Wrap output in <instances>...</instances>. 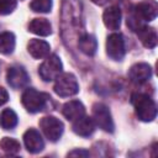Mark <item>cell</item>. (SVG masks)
Masks as SVG:
<instances>
[{
  "label": "cell",
  "instance_id": "obj_27",
  "mask_svg": "<svg viewBox=\"0 0 158 158\" xmlns=\"http://www.w3.org/2000/svg\"><path fill=\"white\" fill-rule=\"evenodd\" d=\"M95 5H99V6H102V5H106L107 2L112 1V0H91Z\"/></svg>",
  "mask_w": 158,
  "mask_h": 158
},
{
  "label": "cell",
  "instance_id": "obj_18",
  "mask_svg": "<svg viewBox=\"0 0 158 158\" xmlns=\"http://www.w3.org/2000/svg\"><path fill=\"white\" fill-rule=\"evenodd\" d=\"M137 36L139 38V41L142 42V44L147 48H154L157 46L158 42V36L157 32L153 27H148V26H142L137 30Z\"/></svg>",
  "mask_w": 158,
  "mask_h": 158
},
{
  "label": "cell",
  "instance_id": "obj_3",
  "mask_svg": "<svg viewBox=\"0 0 158 158\" xmlns=\"http://www.w3.org/2000/svg\"><path fill=\"white\" fill-rule=\"evenodd\" d=\"M131 102L135 107L137 117L143 122H151L157 116L156 102L146 94L136 93L131 96Z\"/></svg>",
  "mask_w": 158,
  "mask_h": 158
},
{
  "label": "cell",
  "instance_id": "obj_1",
  "mask_svg": "<svg viewBox=\"0 0 158 158\" xmlns=\"http://www.w3.org/2000/svg\"><path fill=\"white\" fill-rule=\"evenodd\" d=\"M80 0H63L62 2V37L65 43L74 36H78L83 27Z\"/></svg>",
  "mask_w": 158,
  "mask_h": 158
},
{
  "label": "cell",
  "instance_id": "obj_10",
  "mask_svg": "<svg viewBox=\"0 0 158 158\" xmlns=\"http://www.w3.org/2000/svg\"><path fill=\"white\" fill-rule=\"evenodd\" d=\"M6 79H7L9 85L14 89H22L30 81V77H28L27 72L20 65L10 67L6 73Z\"/></svg>",
  "mask_w": 158,
  "mask_h": 158
},
{
  "label": "cell",
  "instance_id": "obj_11",
  "mask_svg": "<svg viewBox=\"0 0 158 158\" xmlns=\"http://www.w3.org/2000/svg\"><path fill=\"white\" fill-rule=\"evenodd\" d=\"M23 143L30 153H40L44 148V141L36 128H28L23 133Z\"/></svg>",
  "mask_w": 158,
  "mask_h": 158
},
{
  "label": "cell",
  "instance_id": "obj_2",
  "mask_svg": "<svg viewBox=\"0 0 158 158\" xmlns=\"http://www.w3.org/2000/svg\"><path fill=\"white\" fill-rule=\"evenodd\" d=\"M158 14V4L154 0H144L138 2L133 12L127 17V25L133 30L137 31L139 27L143 26V22H149L157 17Z\"/></svg>",
  "mask_w": 158,
  "mask_h": 158
},
{
  "label": "cell",
  "instance_id": "obj_5",
  "mask_svg": "<svg viewBox=\"0 0 158 158\" xmlns=\"http://www.w3.org/2000/svg\"><path fill=\"white\" fill-rule=\"evenodd\" d=\"M54 93L62 98H69L79 91V85L77 78L72 73L59 74L54 83Z\"/></svg>",
  "mask_w": 158,
  "mask_h": 158
},
{
  "label": "cell",
  "instance_id": "obj_23",
  "mask_svg": "<svg viewBox=\"0 0 158 158\" xmlns=\"http://www.w3.org/2000/svg\"><path fill=\"white\" fill-rule=\"evenodd\" d=\"M30 7L35 12L46 14V12H49L52 9V0H32V2L30 4Z\"/></svg>",
  "mask_w": 158,
  "mask_h": 158
},
{
  "label": "cell",
  "instance_id": "obj_20",
  "mask_svg": "<svg viewBox=\"0 0 158 158\" xmlns=\"http://www.w3.org/2000/svg\"><path fill=\"white\" fill-rule=\"evenodd\" d=\"M15 35L12 32H2L0 33V53L1 54H11L15 49Z\"/></svg>",
  "mask_w": 158,
  "mask_h": 158
},
{
  "label": "cell",
  "instance_id": "obj_19",
  "mask_svg": "<svg viewBox=\"0 0 158 158\" xmlns=\"http://www.w3.org/2000/svg\"><path fill=\"white\" fill-rule=\"evenodd\" d=\"M28 31L38 36H48L52 33V26L47 19H33L28 23Z\"/></svg>",
  "mask_w": 158,
  "mask_h": 158
},
{
  "label": "cell",
  "instance_id": "obj_4",
  "mask_svg": "<svg viewBox=\"0 0 158 158\" xmlns=\"http://www.w3.org/2000/svg\"><path fill=\"white\" fill-rule=\"evenodd\" d=\"M49 99L51 98L47 94L37 91L33 88H27L23 91L22 96H21V102L28 112L36 114V112H40V111L44 110Z\"/></svg>",
  "mask_w": 158,
  "mask_h": 158
},
{
  "label": "cell",
  "instance_id": "obj_12",
  "mask_svg": "<svg viewBox=\"0 0 158 158\" xmlns=\"http://www.w3.org/2000/svg\"><path fill=\"white\" fill-rule=\"evenodd\" d=\"M152 77V67L147 63L133 64L128 70V78L136 84H143Z\"/></svg>",
  "mask_w": 158,
  "mask_h": 158
},
{
  "label": "cell",
  "instance_id": "obj_6",
  "mask_svg": "<svg viewBox=\"0 0 158 158\" xmlns=\"http://www.w3.org/2000/svg\"><path fill=\"white\" fill-rule=\"evenodd\" d=\"M63 64L57 54H51L46 57V60L40 65L38 74L44 81L56 80L59 74H62Z\"/></svg>",
  "mask_w": 158,
  "mask_h": 158
},
{
  "label": "cell",
  "instance_id": "obj_9",
  "mask_svg": "<svg viewBox=\"0 0 158 158\" xmlns=\"http://www.w3.org/2000/svg\"><path fill=\"white\" fill-rule=\"evenodd\" d=\"M106 53L114 60H121L126 53L125 40L121 33H111L106 41Z\"/></svg>",
  "mask_w": 158,
  "mask_h": 158
},
{
  "label": "cell",
  "instance_id": "obj_16",
  "mask_svg": "<svg viewBox=\"0 0 158 158\" xmlns=\"http://www.w3.org/2000/svg\"><path fill=\"white\" fill-rule=\"evenodd\" d=\"M77 46L80 49L81 53H84L85 56L93 57L96 53L98 49V41L93 35L89 33H81L80 37L77 41Z\"/></svg>",
  "mask_w": 158,
  "mask_h": 158
},
{
  "label": "cell",
  "instance_id": "obj_17",
  "mask_svg": "<svg viewBox=\"0 0 158 158\" xmlns=\"http://www.w3.org/2000/svg\"><path fill=\"white\" fill-rule=\"evenodd\" d=\"M62 112L64 117L69 121H74L83 115H85V107L79 100H70L63 105Z\"/></svg>",
  "mask_w": 158,
  "mask_h": 158
},
{
  "label": "cell",
  "instance_id": "obj_22",
  "mask_svg": "<svg viewBox=\"0 0 158 158\" xmlns=\"http://www.w3.org/2000/svg\"><path fill=\"white\" fill-rule=\"evenodd\" d=\"M0 148H1L6 154L15 156L16 153H19V151H20V148H21V144H20V142L16 141L15 138L4 137V138L0 141Z\"/></svg>",
  "mask_w": 158,
  "mask_h": 158
},
{
  "label": "cell",
  "instance_id": "obj_8",
  "mask_svg": "<svg viewBox=\"0 0 158 158\" xmlns=\"http://www.w3.org/2000/svg\"><path fill=\"white\" fill-rule=\"evenodd\" d=\"M93 121L99 128L105 132H114V121L110 114V110L106 105L101 102H96L93 106Z\"/></svg>",
  "mask_w": 158,
  "mask_h": 158
},
{
  "label": "cell",
  "instance_id": "obj_26",
  "mask_svg": "<svg viewBox=\"0 0 158 158\" xmlns=\"http://www.w3.org/2000/svg\"><path fill=\"white\" fill-rule=\"evenodd\" d=\"M90 153L88 152V151H84V149H74V151H72V152H69L68 153V156H70V157H74V156H83V157H88Z\"/></svg>",
  "mask_w": 158,
  "mask_h": 158
},
{
  "label": "cell",
  "instance_id": "obj_24",
  "mask_svg": "<svg viewBox=\"0 0 158 158\" xmlns=\"http://www.w3.org/2000/svg\"><path fill=\"white\" fill-rule=\"evenodd\" d=\"M16 0H0V15H9L16 9Z\"/></svg>",
  "mask_w": 158,
  "mask_h": 158
},
{
  "label": "cell",
  "instance_id": "obj_15",
  "mask_svg": "<svg viewBox=\"0 0 158 158\" xmlns=\"http://www.w3.org/2000/svg\"><path fill=\"white\" fill-rule=\"evenodd\" d=\"M102 20H104L105 26L109 30H112V31L118 30L120 25H121V10H120V7L116 5L107 7L104 11Z\"/></svg>",
  "mask_w": 158,
  "mask_h": 158
},
{
  "label": "cell",
  "instance_id": "obj_14",
  "mask_svg": "<svg viewBox=\"0 0 158 158\" xmlns=\"http://www.w3.org/2000/svg\"><path fill=\"white\" fill-rule=\"evenodd\" d=\"M94 130H95V123H94V121H93L91 117H88V116L83 115L81 117L74 120L73 131H74V133H77L78 136L89 137L90 135H93Z\"/></svg>",
  "mask_w": 158,
  "mask_h": 158
},
{
  "label": "cell",
  "instance_id": "obj_21",
  "mask_svg": "<svg viewBox=\"0 0 158 158\" xmlns=\"http://www.w3.org/2000/svg\"><path fill=\"white\" fill-rule=\"evenodd\" d=\"M0 123L5 130H12L17 125V115L11 109H5L0 116Z\"/></svg>",
  "mask_w": 158,
  "mask_h": 158
},
{
  "label": "cell",
  "instance_id": "obj_25",
  "mask_svg": "<svg viewBox=\"0 0 158 158\" xmlns=\"http://www.w3.org/2000/svg\"><path fill=\"white\" fill-rule=\"evenodd\" d=\"M7 100H9V94H7L6 89L2 88V86H0V106L4 105V104H6Z\"/></svg>",
  "mask_w": 158,
  "mask_h": 158
},
{
  "label": "cell",
  "instance_id": "obj_7",
  "mask_svg": "<svg viewBox=\"0 0 158 158\" xmlns=\"http://www.w3.org/2000/svg\"><path fill=\"white\" fill-rule=\"evenodd\" d=\"M40 127L43 132V135L51 141V142H57L64 131V125L63 122L54 117V116H44L40 120Z\"/></svg>",
  "mask_w": 158,
  "mask_h": 158
},
{
  "label": "cell",
  "instance_id": "obj_13",
  "mask_svg": "<svg viewBox=\"0 0 158 158\" xmlns=\"http://www.w3.org/2000/svg\"><path fill=\"white\" fill-rule=\"evenodd\" d=\"M27 51L28 53L36 58V59H42V58H46L49 56V51H51V47H49V43H47L46 41L43 40H37V38H32L28 44H27Z\"/></svg>",
  "mask_w": 158,
  "mask_h": 158
}]
</instances>
